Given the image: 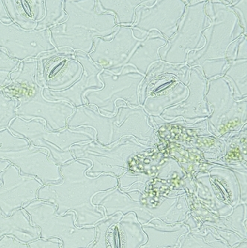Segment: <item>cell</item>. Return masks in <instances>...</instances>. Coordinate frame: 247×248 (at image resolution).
Returning a JSON list of instances; mask_svg holds the SVG:
<instances>
[{"mask_svg":"<svg viewBox=\"0 0 247 248\" xmlns=\"http://www.w3.org/2000/svg\"><path fill=\"white\" fill-rule=\"evenodd\" d=\"M90 165L89 162L75 159L60 166L62 182L43 185L37 192V199L57 207L58 217L75 212V225L79 228L95 226L103 218L92 199L106 187V180L86 175Z\"/></svg>","mask_w":247,"mask_h":248,"instance_id":"1","label":"cell"},{"mask_svg":"<svg viewBox=\"0 0 247 248\" xmlns=\"http://www.w3.org/2000/svg\"><path fill=\"white\" fill-rule=\"evenodd\" d=\"M8 129L15 136L26 139L36 148L48 152L50 160L58 166L75 160L71 152L72 146L93 138L92 130L88 128L50 131L46 129L43 120L25 121L18 117L11 123Z\"/></svg>","mask_w":247,"mask_h":248,"instance_id":"2","label":"cell"},{"mask_svg":"<svg viewBox=\"0 0 247 248\" xmlns=\"http://www.w3.org/2000/svg\"><path fill=\"white\" fill-rule=\"evenodd\" d=\"M22 209L29 215L31 222L40 228V238L59 239L62 242L61 248H88L95 239V226H76L75 212L58 217L55 205L39 199Z\"/></svg>","mask_w":247,"mask_h":248,"instance_id":"3","label":"cell"},{"mask_svg":"<svg viewBox=\"0 0 247 248\" xmlns=\"http://www.w3.org/2000/svg\"><path fill=\"white\" fill-rule=\"evenodd\" d=\"M2 91L18 103V118L25 121L43 120L46 129L59 131L67 128V122L75 112V107L65 101H51L43 97V88L37 79L22 85L10 83Z\"/></svg>","mask_w":247,"mask_h":248,"instance_id":"4","label":"cell"},{"mask_svg":"<svg viewBox=\"0 0 247 248\" xmlns=\"http://www.w3.org/2000/svg\"><path fill=\"white\" fill-rule=\"evenodd\" d=\"M0 161H8L21 175L34 177L43 185L62 182L60 166L50 160L48 152L29 144L8 129L0 132Z\"/></svg>","mask_w":247,"mask_h":248,"instance_id":"5","label":"cell"},{"mask_svg":"<svg viewBox=\"0 0 247 248\" xmlns=\"http://www.w3.org/2000/svg\"><path fill=\"white\" fill-rule=\"evenodd\" d=\"M93 2L64 1L66 20L49 29L51 42L57 49L69 48L89 52L92 48L95 30L96 16L93 15Z\"/></svg>","mask_w":247,"mask_h":248,"instance_id":"6","label":"cell"},{"mask_svg":"<svg viewBox=\"0 0 247 248\" xmlns=\"http://www.w3.org/2000/svg\"><path fill=\"white\" fill-rule=\"evenodd\" d=\"M36 60L37 83L51 91H62L71 87L79 80L82 72L75 51L69 48H56Z\"/></svg>","mask_w":247,"mask_h":248,"instance_id":"7","label":"cell"},{"mask_svg":"<svg viewBox=\"0 0 247 248\" xmlns=\"http://www.w3.org/2000/svg\"><path fill=\"white\" fill-rule=\"evenodd\" d=\"M0 49L11 59L24 61L37 59L39 56L56 49L51 42L49 29L27 31L14 22H0Z\"/></svg>","mask_w":247,"mask_h":248,"instance_id":"8","label":"cell"},{"mask_svg":"<svg viewBox=\"0 0 247 248\" xmlns=\"http://www.w3.org/2000/svg\"><path fill=\"white\" fill-rule=\"evenodd\" d=\"M0 211L5 217L37 200V192L43 186L37 178L21 175L13 164L0 174Z\"/></svg>","mask_w":247,"mask_h":248,"instance_id":"9","label":"cell"},{"mask_svg":"<svg viewBox=\"0 0 247 248\" xmlns=\"http://www.w3.org/2000/svg\"><path fill=\"white\" fill-rule=\"evenodd\" d=\"M75 53L77 61L84 66L85 71L82 78L71 87L62 91L54 92L43 89V97L51 101H65L77 108L85 104L84 100H82V94L89 89L88 87L93 84L92 81L95 80L96 69L86 55H81L79 52Z\"/></svg>","mask_w":247,"mask_h":248,"instance_id":"10","label":"cell"},{"mask_svg":"<svg viewBox=\"0 0 247 248\" xmlns=\"http://www.w3.org/2000/svg\"><path fill=\"white\" fill-rule=\"evenodd\" d=\"M5 235L28 245L40 239V229L31 222L29 215L22 208L9 217H3L0 211V239Z\"/></svg>","mask_w":247,"mask_h":248,"instance_id":"11","label":"cell"},{"mask_svg":"<svg viewBox=\"0 0 247 248\" xmlns=\"http://www.w3.org/2000/svg\"><path fill=\"white\" fill-rule=\"evenodd\" d=\"M143 230L147 234L148 242L140 248H176L179 243L180 236L188 231L182 225L174 228H159L150 225L143 227Z\"/></svg>","mask_w":247,"mask_h":248,"instance_id":"12","label":"cell"},{"mask_svg":"<svg viewBox=\"0 0 247 248\" xmlns=\"http://www.w3.org/2000/svg\"><path fill=\"white\" fill-rule=\"evenodd\" d=\"M4 5L8 16L14 23L27 31L35 30L37 22L32 19L31 14L28 8L26 1L5 0Z\"/></svg>","mask_w":247,"mask_h":248,"instance_id":"13","label":"cell"},{"mask_svg":"<svg viewBox=\"0 0 247 248\" xmlns=\"http://www.w3.org/2000/svg\"><path fill=\"white\" fill-rule=\"evenodd\" d=\"M63 2L64 0L45 1V16L37 23L35 30H47L66 20L67 15L64 11Z\"/></svg>","mask_w":247,"mask_h":248,"instance_id":"14","label":"cell"},{"mask_svg":"<svg viewBox=\"0 0 247 248\" xmlns=\"http://www.w3.org/2000/svg\"><path fill=\"white\" fill-rule=\"evenodd\" d=\"M16 100L10 98L0 89V132L9 128L10 124L17 118Z\"/></svg>","mask_w":247,"mask_h":248,"instance_id":"15","label":"cell"},{"mask_svg":"<svg viewBox=\"0 0 247 248\" xmlns=\"http://www.w3.org/2000/svg\"><path fill=\"white\" fill-rule=\"evenodd\" d=\"M181 246L179 248H228L226 244L221 241L216 240L211 235L204 239L201 235L190 233L181 239Z\"/></svg>","mask_w":247,"mask_h":248,"instance_id":"16","label":"cell"},{"mask_svg":"<svg viewBox=\"0 0 247 248\" xmlns=\"http://www.w3.org/2000/svg\"><path fill=\"white\" fill-rule=\"evenodd\" d=\"M20 62L11 59L3 50L0 49V89L11 83L9 75L16 70Z\"/></svg>","mask_w":247,"mask_h":248,"instance_id":"17","label":"cell"},{"mask_svg":"<svg viewBox=\"0 0 247 248\" xmlns=\"http://www.w3.org/2000/svg\"><path fill=\"white\" fill-rule=\"evenodd\" d=\"M26 3L31 14L32 19L38 23L44 18L45 14H46L45 1L31 0V1H26Z\"/></svg>","mask_w":247,"mask_h":248,"instance_id":"18","label":"cell"},{"mask_svg":"<svg viewBox=\"0 0 247 248\" xmlns=\"http://www.w3.org/2000/svg\"><path fill=\"white\" fill-rule=\"evenodd\" d=\"M62 242L57 239H40L28 244L29 248H61Z\"/></svg>","mask_w":247,"mask_h":248,"instance_id":"19","label":"cell"},{"mask_svg":"<svg viewBox=\"0 0 247 248\" xmlns=\"http://www.w3.org/2000/svg\"><path fill=\"white\" fill-rule=\"evenodd\" d=\"M0 248H29L26 244L22 243L14 237L5 235L0 239Z\"/></svg>","mask_w":247,"mask_h":248,"instance_id":"20","label":"cell"},{"mask_svg":"<svg viewBox=\"0 0 247 248\" xmlns=\"http://www.w3.org/2000/svg\"><path fill=\"white\" fill-rule=\"evenodd\" d=\"M0 22L5 23V24H10L13 22L10 16H8L6 8L4 5V1H1V0H0Z\"/></svg>","mask_w":247,"mask_h":248,"instance_id":"21","label":"cell"},{"mask_svg":"<svg viewBox=\"0 0 247 248\" xmlns=\"http://www.w3.org/2000/svg\"><path fill=\"white\" fill-rule=\"evenodd\" d=\"M10 163L6 161H0V174L2 173L5 169L10 165ZM2 181L0 180V185H2Z\"/></svg>","mask_w":247,"mask_h":248,"instance_id":"22","label":"cell"},{"mask_svg":"<svg viewBox=\"0 0 247 248\" xmlns=\"http://www.w3.org/2000/svg\"><path fill=\"white\" fill-rule=\"evenodd\" d=\"M247 248V242H241V243L239 245H238V246L235 247V248Z\"/></svg>","mask_w":247,"mask_h":248,"instance_id":"23","label":"cell"}]
</instances>
